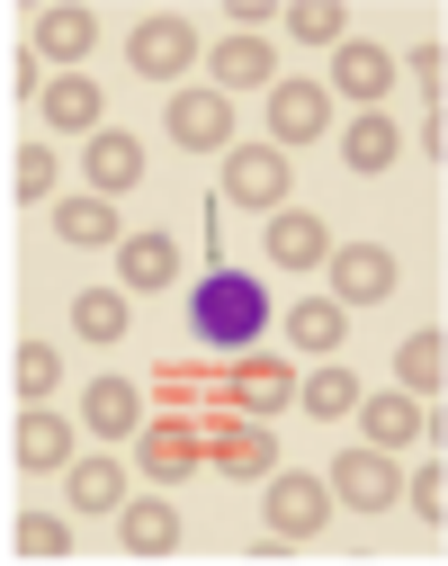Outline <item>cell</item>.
<instances>
[{"instance_id": "obj_1", "label": "cell", "mask_w": 448, "mask_h": 566, "mask_svg": "<svg viewBox=\"0 0 448 566\" xmlns=\"http://www.w3.org/2000/svg\"><path fill=\"white\" fill-rule=\"evenodd\" d=\"M189 333H198L206 350H252V342L269 333V289H260L252 270L215 261L198 289H189Z\"/></svg>"}, {"instance_id": "obj_2", "label": "cell", "mask_w": 448, "mask_h": 566, "mask_svg": "<svg viewBox=\"0 0 448 566\" xmlns=\"http://www.w3.org/2000/svg\"><path fill=\"white\" fill-rule=\"evenodd\" d=\"M323 485H332V504H350V513H386L395 494H404V476H395V450H341Z\"/></svg>"}, {"instance_id": "obj_3", "label": "cell", "mask_w": 448, "mask_h": 566, "mask_svg": "<svg viewBox=\"0 0 448 566\" xmlns=\"http://www.w3.org/2000/svg\"><path fill=\"white\" fill-rule=\"evenodd\" d=\"M224 198L252 207V217L287 207V154L278 145H234V154H224Z\"/></svg>"}, {"instance_id": "obj_4", "label": "cell", "mask_w": 448, "mask_h": 566, "mask_svg": "<svg viewBox=\"0 0 448 566\" xmlns=\"http://www.w3.org/2000/svg\"><path fill=\"white\" fill-rule=\"evenodd\" d=\"M126 63L143 82H180V73H198V28L189 19H143L126 36Z\"/></svg>"}, {"instance_id": "obj_5", "label": "cell", "mask_w": 448, "mask_h": 566, "mask_svg": "<svg viewBox=\"0 0 448 566\" xmlns=\"http://www.w3.org/2000/svg\"><path fill=\"white\" fill-rule=\"evenodd\" d=\"M323 270H332V306H377V297H395V252H386V243H341V252H323Z\"/></svg>"}, {"instance_id": "obj_6", "label": "cell", "mask_w": 448, "mask_h": 566, "mask_svg": "<svg viewBox=\"0 0 448 566\" xmlns=\"http://www.w3.org/2000/svg\"><path fill=\"white\" fill-rule=\"evenodd\" d=\"M323 522H332V485L296 476V468H269V531L278 539H314Z\"/></svg>"}, {"instance_id": "obj_7", "label": "cell", "mask_w": 448, "mask_h": 566, "mask_svg": "<svg viewBox=\"0 0 448 566\" xmlns=\"http://www.w3.org/2000/svg\"><path fill=\"white\" fill-rule=\"evenodd\" d=\"M171 145H189V154H224L234 145V99L224 91H171Z\"/></svg>"}, {"instance_id": "obj_8", "label": "cell", "mask_w": 448, "mask_h": 566, "mask_svg": "<svg viewBox=\"0 0 448 566\" xmlns=\"http://www.w3.org/2000/svg\"><path fill=\"white\" fill-rule=\"evenodd\" d=\"M323 126H332V91L323 82H296V73L269 82V135H278V154L287 145H314Z\"/></svg>"}, {"instance_id": "obj_9", "label": "cell", "mask_w": 448, "mask_h": 566, "mask_svg": "<svg viewBox=\"0 0 448 566\" xmlns=\"http://www.w3.org/2000/svg\"><path fill=\"white\" fill-rule=\"evenodd\" d=\"M386 82H395V54H386V45H367V36H341V45H332V91H341V99L377 108Z\"/></svg>"}, {"instance_id": "obj_10", "label": "cell", "mask_w": 448, "mask_h": 566, "mask_svg": "<svg viewBox=\"0 0 448 566\" xmlns=\"http://www.w3.org/2000/svg\"><path fill=\"white\" fill-rule=\"evenodd\" d=\"M36 108H45L54 135H99V117H108V99H99L90 73H54V82L36 91Z\"/></svg>"}, {"instance_id": "obj_11", "label": "cell", "mask_w": 448, "mask_h": 566, "mask_svg": "<svg viewBox=\"0 0 448 566\" xmlns=\"http://www.w3.org/2000/svg\"><path fill=\"white\" fill-rule=\"evenodd\" d=\"M171 279H180V243L171 234H117V289L135 297H153V289H171Z\"/></svg>"}, {"instance_id": "obj_12", "label": "cell", "mask_w": 448, "mask_h": 566, "mask_svg": "<svg viewBox=\"0 0 448 566\" xmlns=\"http://www.w3.org/2000/svg\"><path fill=\"white\" fill-rule=\"evenodd\" d=\"M269 261L278 270H323V252H332V234H323V217H306V207H269Z\"/></svg>"}, {"instance_id": "obj_13", "label": "cell", "mask_w": 448, "mask_h": 566, "mask_svg": "<svg viewBox=\"0 0 448 566\" xmlns=\"http://www.w3.org/2000/svg\"><path fill=\"white\" fill-rule=\"evenodd\" d=\"M82 432H99V441L143 432V396H135V378H90V387H82Z\"/></svg>"}, {"instance_id": "obj_14", "label": "cell", "mask_w": 448, "mask_h": 566, "mask_svg": "<svg viewBox=\"0 0 448 566\" xmlns=\"http://www.w3.org/2000/svg\"><path fill=\"white\" fill-rule=\"evenodd\" d=\"M54 234L72 243V252H117V198H99V189H82V198H63L54 207Z\"/></svg>"}, {"instance_id": "obj_15", "label": "cell", "mask_w": 448, "mask_h": 566, "mask_svg": "<svg viewBox=\"0 0 448 566\" xmlns=\"http://www.w3.org/2000/svg\"><path fill=\"white\" fill-rule=\"evenodd\" d=\"M82 171H90L99 198H126V189L143 180V145H135V135H117V126H99L90 145H82Z\"/></svg>"}, {"instance_id": "obj_16", "label": "cell", "mask_w": 448, "mask_h": 566, "mask_svg": "<svg viewBox=\"0 0 448 566\" xmlns=\"http://www.w3.org/2000/svg\"><path fill=\"white\" fill-rule=\"evenodd\" d=\"M395 154H404V135H395V117H386V108H359V117L341 126V163H350L359 180H377Z\"/></svg>"}, {"instance_id": "obj_17", "label": "cell", "mask_w": 448, "mask_h": 566, "mask_svg": "<svg viewBox=\"0 0 448 566\" xmlns=\"http://www.w3.org/2000/svg\"><path fill=\"white\" fill-rule=\"evenodd\" d=\"M19 468H36V476H63L72 468V422L54 405H28L19 413Z\"/></svg>"}, {"instance_id": "obj_18", "label": "cell", "mask_w": 448, "mask_h": 566, "mask_svg": "<svg viewBox=\"0 0 448 566\" xmlns=\"http://www.w3.org/2000/svg\"><path fill=\"white\" fill-rule=\"evenodd\" d=\"M269 73H278V45L269 36H224L215 45V91L234 99V91H269Z\"/></svg>"}, {"instance_id": "obj_19", "label": "cell", "mask_w": 448, "mask_h": 566, "mask_svg": "<svg viewBox=\"0 0 448 566\" xmlns=\"http://www.w3.org/2000/svg\"><path fill=\"white\" fill-rule=\"evenodd\" d=\"M287 342L314 350V360H332V350L350 342V306H332V297H296V306H287Z\"/></svg>"}, {"instance_id": "obj_20", "label": "cell", "mask_w": 448, "mask_h": 566, "mask_svg": "<svg viewBox=\"0 0 448 566\" xmlns=\"http://www.w3.org/2000/svg\"><path fill=\"white\" fill-rule=\"evenodd\" d=\"M117 548L126 557H171L180 548V513L171 504H117Z\"/></svg>"}, {"instance_id": "obj_21", "label": "cell", "mask_w": 448, "mask_h": 566, "mask_svg": "<svg viewBox=\"0 0 448 566\" xmlns=\"http://www.w3.org/2000/svg\"><path fill=\"white\" fill-rule=\"evenodd\" d=\"M359 422H367V450H404L422 441V396H359Z\"/></svg>"}, {"instance_id": "obj_22", "label": "cell", "mask_w": 448, "mask_h": 566, "mask_svg": "<svg viewBox=\"0 0 448 566\" xmlns=\"http://www.w3.org/2000/svg\"><path fill=\"white\" fill-rule=\"evenodd\" d=\"M90 45H99L90 10H36V63H82Z\"/></svg>"}, {"instance_id": "obj_23", "label": "cell", "mask_w": 448, "mask_h": 566, "mask_svg": "<svg viewBox=\"0 0 448 566\" xmlns=\"http://www.w3.org/2000/svg\"><path fill=\"white\" fill-rule=\"evenodd\" d=\"M395 378H404V396H439V378H448V333H439V324L404 333V350H395Z\"/></svg>"}, {"instance_id": "obj_24", "label": "cell", "mask_w": 448, "mask_h": 566, "mask_svg": "<svg viewBox=\"0 0 448 566\" xmlns=\"http://www.w3.org/2000/svg\"><path fill=\"white\" fill-rule=\"evenodd\" d=\"M72 333L82 342H126L135 333V297L126 289H82L72 297Z\"/></svg>"}, {"instance_id": "obj_25", "label": "cell", "mask_w": 448, "mask_h": 566, "mask_svg": "<svg viewBox=\"0 0 448 566\" xmlns=\"http://www.w3.org/2000/svg\"><path fill=\"white\" fill-rule=\"evenodd\" d=\"M63 485H72V513H117L126 504V468L117 459H72Z\"/></svg>"}, {"instance_id": "obj_26", "label": "cell", "mask_w": 448, "mask_h": 566, "mask_svg": "<svg viewBox=\"0 0 448 566\" xmlns=\"http://www.w3.org/2000/svg\"><path fill=\"white\" fill-rule=\"evenodd\" d=\"M189 468H198L189 422H143V476H153V485H180Z\"/></svg>"}, {"instance_id": "obj_27", "label": "cell", "mask_w": 448, "mask_h": 566, "mask_svg": "<svg viewBox=\"0 0 448 566\" xmlns=\"http://www.w3.org/2000/svg\"><path fill=\"white\" fill-rule=\"evenodd\" d=\"M296 405H306V413H323V422H341V413H359V369H341V360H323L314 378H296Z\"/></svg>"}, {"instance_id": "obj_28", "label": "cell", "mask_w": 448, "mask_h": 566, "mask_svg": "<svg viewBox=\"0 0 448 566\" xmlns=\"http://www.w3.org/2000/svg\"><path fill=\"white\" fill-rule=\"evenodd\" d=\"M54 387H63V350L54 342H19V396L28 405H54Z\"/></svg>"}, {"instance_id": "obj_29", "label": "cell", "mask_w": 448, "mask_h": 566, "mask_svg": "<svg viewBox=\"0 0 448 566\" xmlns=\"http://www.w3.org/2000/svg\"><path fill=\"white\" fill-rule=\"evenodd\" d=\"M215 468H224V476H269V468H278V432H234V441H215Z\"/></svg>"}, {"instance_id": "obj_30", "label": "cell", "mask_w": 448, "mask_h": 566, "mask_svg": "<svg viewBox=\"0 0 448 566\" xmlns=\"http://www.w3.org/2000/svg\"><path fill=\"white\" fill-rule=\"evenodd\" d=\"M287 36H296V45H341L350 19H341V0H296V10H287Z\"/></svg>"}, {"instance_id": "obj_31", "label": "cell", "mask_w": 448, "mask_h": 566, "mask_svg": "<svg viewBox=\"0 0 448 566\" xmlns=\"http://www.w3.org/2000/svg\"><path fill=\"white\" fill-rule=\"evenodd\" d=\"M19 557H72V522H54V513H19Z\"/></svg>"}, {"instance_id": "obj_32", "label": "cell", "mask_w": 448, "mask_h": 566, "mask_svg": "<svg viewBox=\"0 0 448 566\" xmlns=\"http://www.w3.org/2000/svg\"><path fill=\"white\" fill-rule=\"evenodd\" d=\"M287 396H296V378H287L278 360H260V369H243V405H252V413H278Z\"/></svg>"}, {"instance_id": "obj_33", "label": "cell", "mask_w": 448, "mask_h": 566, "mask_svg": "<svg viewBox=\"0 0 448 566\" xmlns=\"http://www.w3.org/2000/svg\"><path fill=\"white\" fill-rule=\"evenodd\" d=\"M395 504H413V513H422V522H430V531H439V513H448V468H439V459H430V468H422V476H413V485H404V494H395Z\"/></svg>"}, {"instance_id": "obj_34", "label": "cell", "mask_w": 448, "mask_h": 566, "mask_svg": "<svg viewBox=\"0 0 448 566\" xmlns=\"http://www.w3.org/2000/svg\"><path fill=\"white\" fill-rule=\"evenodd\" d=\"M54 180H63L54 145H28V154H19V198H54Z\"/></svg>"}, {"instance_id": "obj_35", "label": "cell", "mask_w": 448, "mask_h": 566, "mask_svg": "<svg viewBox=\"0 0 448 566\" xmlns=\"http://www.w3.org/2000/svg\"><path fill=\"white\" fill-rule=\"evenodd\" d=\"M404 73L422 82V108H439V73H448V54H439V45H422V54L404 63Z\"/></svg>"}]
</instances>
